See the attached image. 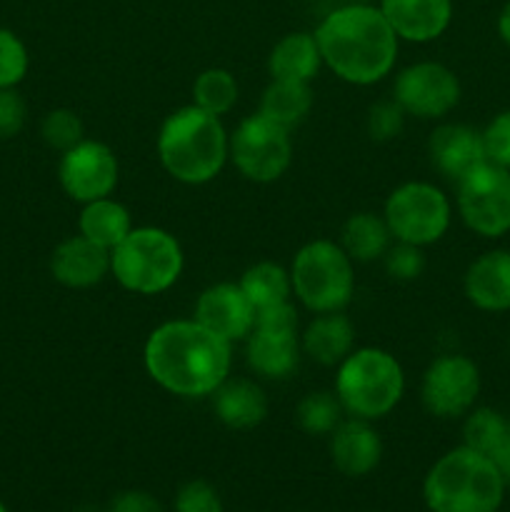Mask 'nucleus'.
Returning a JSON list of instances; mask_svg holds the SVG:
<instances>
[{"mask_svg":"<svg viewBox=\"0 0 510 512\" xmlns=\"http://www.w3.org/2000/svg\"><path fill=\"white\" fill-rule=\"evenodd\" d=\"M198 320H170L148 335L143 363L150 378L180 398H208L230 378L233 350Z\"/></svg>","mask_w":510,"mask_h":512,"instance_id":"f257e3e1","label":"nucleus"},{"mask_svg":"<svg viewBox=\"0 0 510 512\" xmlns=\"http://www.w3.org/2000/svg\"><path fill=\"white\" fill-rule=\"evenodd\" d=\"M325 68L350 85H373L390 75L400 38L378 5L350 3L335 8L315 28Z\"/></svg>","mask_w":510,"mask_h":512,"instance_id":"f03ea898","label":"nucleus"},{"mask_svg":"<svg viewBox=\"0 0 510 512\" xmlns=\"http://www.w3.org/2000/svg\"><path fill=\"white\" fill-rule=\"evenodd\" d=\"M230 135L218 115L185 105L163 120L158 133V158L178 183H210L228 160Z\"/></svg>","mask_w":510,"mask_h":512,"instance_id":"7ed1b4c3","label":"nucleus"},{"mask_svg":"<svg viewBox=\"0 0 510 512\" xmlns=\"http://www.w3.org/2000/svg\"><path fill=\"white\" fill-rule=\"evenodd\" d=\"M423 498L430 512H498L505 483L493 460L460 445L428 470Z\"/></svg>","mask_w":510,"mask_h":512,"instance_id":"20e7f679","label":"nucleus"},{"mask_svg":"<svg viewBox=\"0 0 510 512\" xmlns=\"http://www.w3.org/2000/svg\"><path fill=\"white\" fill-rule=\"evenodd\" d=\"M403 390V368L383 348H358L338 365L335 395L350 418H385L400 403Z\"/></svg>","mask_w":510,"mask_h":512,"instance_id":"39448f33","label":"nucleus"},{"mask_svg":"<svg viewBox=\"0 0 510 512\" xmlns=\"http://www.w3.org/2000/svg\"><path fill=\"white\" fill-rule=\"evenodd\" d=\"M183 273V248L168 230L143 225L110 250V275L135 295L165 293Z\"/></svg>","mask_w":510,"mask_h":512,"instance_id":"423d86ee","label":"nucleus"},{"mask_svg":"<svg viewBox=\"0 0 510 512\" xmlns=\"http://www.w3.org/2000/svg\"><path fill=\"white\" fill-rule=\"evenodd\" d=\"M290 283L300 303L313 313H340L355 293L353 260L340 243L310 240L295 253Z\"/></svg>","mask_w":510,"mask_h":512,"instance_id":"0eeeda50","label":"nucleus"},{"mask_svg":"<svg viewBox=\"0 0 510 512\" xmlns=\"http://www.w3.org/2000/svg\"><path fill=\"white\" fill-rule=\"evenodd\" d=\"M383 218L395 243L425 248L448 233L450 200L435 185L410 180L388 195Z\"/></svg>","mask_w":510,"mask_h":512,"instance_id":"6e6552de","label":"nucleus"},{"mask_svg":"<svg viewBox=\"0 0 510 512\" xmlns=\"http://www.w3.org/2000/svg\"><path fill=\"white\" fill-rule=\"evenodd\" d=\"M228 158H233L243 178L253 183H273L290 168L293 160L290 130L260 113L248 115L230 135Z\"/></svg>","mask_w":510,"mask_h":512,"instance_id":"1a4fd4ad","label":"nucleus"},{"mask_svg":"<svg viewBox=\"0 0 510 512\" xmlns=\"http://www.w3.org/2000/svg\"><path fill=\"white\" fill-rule=\"evenodd\" d=\"M458 213L473 233L500 238L510 230V170L485 160L458 183Z\"/></svg>","mask_w":510,"mask_h":512,"instance_id":"9d476101","label":"nucleus"},{"mask_svg":"<svg viewBox=\"0 0 510 512\" xmlns=\"http://www.w3.org/2000/svg\"><path fill=\"white\" fill-rule=\"evenodd\" d=\"M393 100L420 120L445 118L460 103V80L448 65L435 60H420L398 73L393 85Z\"/></svg>","mask_w":510,"mask_h":512,"instance_id":"9b49d317","label":"nucleus"},{"mask_svg":"<svg viewBox=\"0 0 510 512\" xmlns=\"http://www.w3.org/2000/svg\"><path fill=\"white\" fill-rule=\"evenodd\" d=\"M480 393V370L465 355H440L428 365L420 400L430 415L443 420L470 413Z\"/></svg>","mask_w":510,"mask_h":512,"instance_id":"f8f14e48","label":"nucleus"},{"mask_svg":"<svg viewBox=\"0 0 510 512\" xmlns=\"http://www.w3.org/2000/svg\"><path fill=\"white\" fill-rule=\"evenodd\" d=\"M118 173V158L100 140H80L75 148L60 155L58 163L60 188L75 203H90L113 195Z\"/></svg>","mask_w":510,"mask_h":512,"instance_id":"ddd939ff","label":"nucleus"},{"mask_svg":"<svg viewBox=\"0 0 510 512\" xmlns=\"http://www.w3.org/2000/svg\"><path fill=\"white\" fill-rule=\"evenodd\" d=\"M255 315L258 310L238 283L210 285L195 303V320L228 343H238L253 333Z\"/></svg>","mask_w":510,"mask_h":512,"instance_id":"4468645a","label":"nucleus"},{"mask_svg":"<svg viewBox=\"0 0 510 512\" xmlns=\"http://www.w3.org/2000/svg\"><path fill=\"white\" fill-rule=\"evenodd\" d=\"M428 155L435 170H440L453 183H458L470 170H475L488 160L485 158L483 133L460 123L438 125L430 133Z\"/></svg>","mask_w":510,"mask_h":512,"instance_id":"2eb2a0df","label":"nucleus"},{"mask_svg":"<svg viewBox=\"0 0 510 512\" xmlns=\"http://www.w3.org/2000/svg\"><path fill=\"white\" fill-rule=\"evenodd\" d=\"M380 13L400 40L430 43L448 30L453 0H380Z\"/></svg>","mask_w":510,"mask_h":512,"instance_id":"dca6fc26","label":"nucleus"},{"mask_svg":"<svg viewBox=\"0 0 510 512\" xmlns=\"http://www.w3.org/2000/svg\"><path fill=\"white\" fill-rule=\"evenodd\" d=\"M50 273L60 285L73 290L93 288L110 273V250L85 235H73L58 243L50 255Z\"/></svg>","mask_w":510,"mask_h":512,"instance_id":"f3484780","label":"nucleus"},{"mask_svg":"<svg viewBox=\"0 0 510 512\" xmlns=\"http://www.w3.org/2000/svg\"><path fill=\"white\" fill-rule=\"evenodd\" d=\"M330 458L348 478H363L378 468L383 458V443L370 420L348 418L330 433Z\"/></svg>","mask_w":510,"mask_h":512,"instance_id":"a211bd4d","label":"nucleus"},{"mask_svg":"<svg viewBox=\"0 0 510 512\" xmlns=\"http://www.w3.org/2000/svg\"><path fill=\"white\" fill-rule=\"evenodd\" d=\"M465 298L485 313L510 310V250H490L473 260L463 280Z\"/></svg>","mask_w":510,"mask_h":512,"instance_id":"6ab92c4d","label":"nucleus"},{"mask_svg":"<svg viewBox=\"0 0 510 512\" xmlns=\"http://www.w3.org/2000/svg\"><path fill=\"white\" fill-rule=\"evenodd\" d=\"M215 418L230 430H253L268 418V398L255 380L228 378L213 393Z\"/></svg>","mask_w":510,"mask_h":512,"instance_id":"aec40b11","label":"nucleus"},{"mask_svg":"<svg viewBox=\"0 0 510 512\" xmlns=\"http://www.w3.org/2000/svg\"><path fill=\"white\" fill-rule=\"evenodd\" d=\"M245 360L253 373L268 380H285L298 368V335L268 333V330L253 328V333L245 338Z\"/></svg>","mask_w":510,"mask_h":512,"instance_id":"412c9836","label":"nucleus"},{"mask_svg":"<svg viewBox=\"0 0 510 512\" xmlns=\"http://www.w3.org/2000/svg\"><path fill=\"white\" fill-rule=\"evenodd\" d=\"M353 345V323L343 313H318V318L310 320L300 338V348L305 350V355L328 368L343 363L353 353Z\"/></svg>","mask_w":510,"mask_h":512,"instance_id":"4be33fe9","label":"nucleus"},{"mask_svg":"<svg viewBox=\"0 0 510 512\" xmlns=\"http://www.w3.org/2000/svg\"><path fill=\"white\" fill-rule=\"evenodd\" d=\"M323 68L318 40L313 33H288L273 45L268 55L270 78L310 83Z\"/></svg>","mask_w":510,"mask_h":512,"instance_id":"5701e85b","label":"nucleus"},{"mask_svg":"<svg viewBox=\"0 0 510 512\" xmlns=\"http://www.w3.org/2000/svg\"><path fill=\"white\" fill-rule=\"evenodd\" d=\"M78 230L80 235L98 243L100 248L113 250L133 230V218H130L128 208L123 203H118V200H113L108 195V198L83 203V210H80L78 218Z\"/></svg>","mask_w":510,"mask_h":512,"instance_id":"b1692460","label":"nucleus"},{"mask_svg":"<svg viewBox=\"0 0 510 512\" xmlns=\"http://www.w3.org/2000/svg\"><path fill=\"white\" fill-rule=\"evenodd\" d=\"M388 223L383 215L375 213H355L345 220L340 230V248L348 253L353 263H373L380 260L390 248Z\"/></svg>","mask_w":510,"mask_h":512,"instance_id":"393cba45","label":"nucleus"},{"mask_svg":"<svg viewBox=\"0 0 510 512\" xmlns=\"http://www.w3.org/2000/svg\"><path fill=\"white\" fill-rule=\"evenodd\" d=\"M310 108H313V90H310V83L273 78L268 88L263 90L258 113L290 130L293 125L303 123Z\"/></svg>","mask_w":510,"mask_h":512,"instance_id":"a878e982","label":"nucleus"},{"mask_svg":"<svg viewBox=\"0 0 510 512\" xmlns=\"http://www.w3.org/2000/svg\"><path fill=\"white\" fill-rule=\"evenodd\" d=\"M238 285L248 295L250 303L255 305V310L285 303V300H290V293H293L288 270L278 263H270V260L250 265L243 273V278L238 280Z\"/></svg>","mask_w":510,"mask_h":512,"instance_id":"bb28decb","label":"nucleus"},{"mask_svg":"<svg viewBox=\"0 0 510 512\" xmlns=\"http://www.w3.org/2000/svg\"><path fill=\"white\" fill-rule=\"evenodd\" d=\"M238 103V80L225 68H208L195 78L193 105L210 115H225Z\"/></svg>","mask_w":510,"mask_h":512,"instance_id":"cd10ccee","label":"nucleus"},{"mask_svg":"<svg viewBox=\"0 0 510 512\" xmlns=\"http://www.w3.org/2000/svg\"><path fill=\"white\" fill-rule=\"evenodd\" d=\"M343 413L345 410L338 395L318 390V393H308L300 400L295 420L308 435H330L343 423Z\"/></svg>","mask_w":510,"mask_h":512,"instance_id":"c85d7f7f","label":"nucleus"},{"mask_svg":"<svg viewBox=\"0 0 510 512\" xmlns=\"http://www.w3.org/2000/svg\"><path fill=\"white\" fill-rule=\"evenodd\" d=\"M510 420L505 415H500L493 408H478L465 418L463 425V445L478 450L485 458L490 455V450L495 448V443L500 440V435L505 433Z\"/></svg>","mask_w":510,"mask_h":512,"instance_id":"c756f323","label":"nucleus"},{"mask_svg":"<svg viewBox=\"0 0 510 512\" xmlns=\"http://www.w3.org/2000/svg\"><path fill=\"white\" fill-rule=\"evenodd\" d=\"M40 135H43V140L50 148L65 153V150L75 148L80 140H85V125L75 110L58 108L50 110L43 118V123H40Z\"/></svg>","mask_w":510,"mask_h":512,"instance_id":"7c9ffc66","label":"nucleus"},{"mask_svg":"<svg viewBox=\"0 0 510 512\" xmlns=\"http://www.w3.org/2000/svg\"><path fill=\"white\" fill-rule=\"evenodd\" d=\"M28 73V48L13 30L0 25V90L15 88Z\"/></svg>","mask_w":510,"mask_h":512,"instance_id":"2f4dec72","label":"nucleus"},{"mask_svg":"<svg viewBox=\"0 0 510 512\" xmlns=\"http://www.w3.org/2000/svg\"><path fill=\"white\" fill-rule=\"evenodd\" d=\"M405 110L395 100H380L368 110V135L375 143H388L403 133Z\"/></svg>","mask_w":510,"mask_h":512,"instance_id":"473e14b6","label":"nucleus"},{"mask_svg":"<svg viewBox=\"0 0 510 512\" xmlns=\"http://www.w3.org/2000/svg\"><path fill=\"white\" fill-rule=\"evenodd\" d=\"M383 263L390 278L408 283V280H415L423 275L425 255H423V248H418V245L398 243V245H390L388 253L383 255Z\"/></svg>","mask_w":510,"mask_h":512,"instance_id":"72a5a7b5","label":"nucleus"},{"mask_svg":"<svg viewBox=\"0 0 510 512\" xmlns=\"http://www.w3.org/2000/svg\"><path fill=\"white\" fill-rule=\"evenodd\" d=\"M175 512H223L218 490L205 480H190L175 493Z\"/></svg>","mask_w":510,"mask_h":512,"instance_id":"f704fd0d","label":"nucleus"},{"mask_svg":"<svg viewBox=\"0 0 510 512\" xmlns=\"http://www.w3.org/2000/svg\"><path fill=\"white\" fill-rule=\"evenodd\" d=\"M485 158L500 168L510 170V110L495 115L483 130Z\"/></svg>","mask_w":510,"mask_h":512,"instance_id":"c9c22d12","label":"nucleus"},{"mask_svg":"<svg viewBox=\"0 0 510 512\" xmlns=\"http://www.w3.org/2000/svg\"><path fill=\"white\" fill-rule=\"evenodd\" d=\"M28 105L15 88L0 90V140H10L23 130Z\"/></svg>","mask_w":510,"mask_h":512,"instance_id":"e433bc0d","label":"nucleus"},{"mask_svg":"<svg viewBox=\"0 0 510 512\" xmlns=\"http://www.w3.org/2000/svg\"><path fill=\"white\" fill-rule=\"evenodd\" d=\"M255 328L268 330V333L298 335V310L290 305V300L258 310V315H255Z\"/></svg>","mask_w":510,"mask_h":512,"instance_id":"4c0bfd02","label":"nucleus"},{"mask_svg":"<svg viewBox=\"0 0 510 512\" xmlns=\"http://www.w3.org/2000/svg\"><path fill=\"white\" fill-rule=\"evenodd\" d=\"M110 512H163V508L145 490H125V493L115 495Z\"/></svg>","mask_w":510,"mask_h":512,"instance_id":"58836bf2","label":"nucleus"},{"mask_svg":"<svg viewBox=\"0 0 510 512\" xmlns=\"http://www.w3.org/2000/svg\"><path fill=\"white\" fill-rule=\"evenodd\" d=\"M488 458L493 460V465L498 468L505 488H510V423H508V428H505V433L500 435L498 443H495V448L490 450Z\"/></svg>","mask_w":510,"mask_h":512,"instance_id":"ea45409f","label":"nucleus"},{"mask_svg":"<svg viewBox=\"0 0 510 512\" xmlns=\"http://www.w3.org/2000/svg\"><path fill=\"white\" fill-rule=\"evenodd\" d=\"M498 35L500 40L510 48V0L503 5V10H500L498 15Z\"/></svg>","mask_w":510,"mask_h":512,"instance_id":"a19ab883","label":"nucleus"},{"mask_svg":"<svg viewBox=\"0 0 510 512\" xmlns=\"http://www.w3.org/2000/svg\"><path fill=\"white\" fill-rule=\"evenodd\" d=\"M0 512H8V508H5V505H3V503H0Z\"/></svg>","mask_w":510,"mask_h":512,"instance_id":"79ce46f5","label":"nucleus"},{"mask_svg":"<svg viewBox=\"0 0 510 512\" xmlns=\"http://www.w3.org/2000/svg\"><path fill=\"white\" fill-rule=\"evenodd\" d=\"M360 3H370V0H360Z\"/></svg>","mask_w":510,"mask_h":512,"instance_id":"37998d69","label":"nucleus"}]
</instances>
